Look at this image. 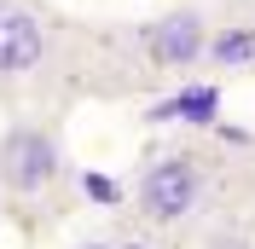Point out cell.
I'll list each match as a JSON object with an SVG mask.
<instances>
[{
	"instance_id": "obj_1",
	"label": "cell",
	"mask_w": 255,
	"mask_h": 249,
	"mask_svg": "<svg viewBox=\"0 0 255 249\" xmlns=\"http://www.w3.org/2000/svg\"><path fill=\"white\" fill-rule=\"evenodd\" d=\"M133 226L157 238H180L232 209H255V162L244 139H168L151 145L128 186Z\"/></svg>"
},
{
	"instance_id": "obj_2",
	"label": "cell",
	"mask_w": 255,
	"mask_h": 249,
	"mask_svg": "<svg viewBox=\"0 0 255 249\" xmlns=\"http://www.w3.org/2000/svg\"><path fill=\"white\" fill-rule=\"evenodd\" d=\"M81 35L76 17L47 0H0V99L52 110V99L81 81Z\"/></svg>"
},
{
	"instance_id": "obj_3",
	"label": "cell",
	"mask_w": 255,
	"mask_h": 249,
	"mask_svg": "<svg viewBox=\"0 0 255 249\" xmlns=\"http://www.w3.org/2000/svg\"><path fill=\"white\" fill-rule=\"evenodd\" d=\"M76 180V156L52 110H17L0 127V197L12 209H52Z\"/></svg>"
},
{
	"instance_id": "obj_4",
	"label": "cell",
	"mask_w": 255,
	"mask_h": 249,
	"mask_svg": "<svg viewBox=\"0 0 255 249\" xmlns=\"http://www.w3.org/2000/svg\"><path fill=\"white\" fill-rule=\"evenodd\" d=\"M203 76L209 81H238L255 76V0H215L203 47Z\"/></svg>"
},
{
	"instance_id": "obj_5",
	"label": "cell",
	"mask_w": 255,
	"mask_h": 249,
	"mask_svg": "<svg viewBox=\"0 0 255 249\" xmlns=\"http://www.w3.org/2000/svg\"><path fill=\"white\" fill-rule=\"evenodd\" d=\"M168 249H255V209L215 215V220H203V226L180 232Z\"/></svg>"
},
{
	"instance_id": "obj_6",
	"label": "cell",
	"mask_w": 255,
	"mask_h": 249,
	"mask_svg": "<svg viewBox=\"0 0 255 249\" xmlns=\"http://www.w3.org/2000/svg\"><path fill=\"white\" fill-rule=\"evenodd\" d=\"M111 249H168V244H162L157 232H139V226H133V232H122V238H111Z\"/></svg>"
},
{
	"instance_id": "obj_7",
	"label": "cell",
	"mask_w": 255,
	"mask_h": 249,
	"mask_svg": "<svg viewBox=\"0 0 255 249\" xmlns=\"http://www.w3.org/2000/svg\"><path fill=\"white\" fill-rule=\"evenodd\" d=\"M70 249H111V238H76Z\"/></svg>"
}]
</instances>
